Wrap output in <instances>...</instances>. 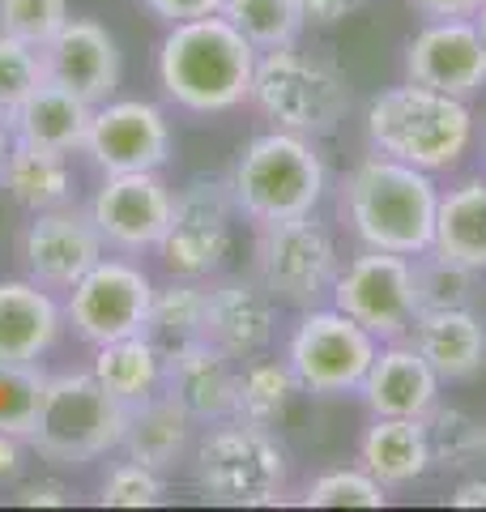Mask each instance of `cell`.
I'll return each instance as SVG.
<instances>
[{
  "mask_svg": "<svg viewBox=\"0 0 486 512\" xmlns=\"http://www.w3.org/2000/svg\"><path fill=\"white\" fill-rule=\"evenodd\" d=\"M171 120L158 103L145 99H107L94 107L86 150L103 175L124 171H162L171 163Z\"/></svg>",
  "mask_w": 486,
  "mask_h": 512,
  "instance_id": "obj_14",
  "label": "cell"
},
{
  "mask_svg": "<svg viewBox=\"0 0 486 512\" xmlns=\"http://www.w3.org/2000/svg\"><path fill=\"white\" fill-rule=\"evenodd\" d=\"M248 103L282 133L320 141L337 133V124L350 116L354 90L350 77L333 60L303 52L299 43H286L273 47V52H261Z\"/></svg>",
  "mask_w": 486,
  "mask_h": 512,
  "instance_id": "obj_6",
  "label": "cell"
},
{
  "mask_svg": "<svg viewBox=\"0 0 486 512\" xmlns=\"http://www.w3.org/2000/svg\"><path fill=\"white\" fill-rule=\"evenodd\" d=\"M128 410L133 406L111 397L94 372L47 376L26 444L47 466H90L124 444Z\"/></svg>",
  "mask_w": 486,
  "mask_h": 512,
  "instance_id": "obj_7",
  "label": "cell"
},
{
  "mask_svg": "<svg viewBox=\"0 0 486 512\" xmlns=\"http://www.w3.org/2000/svg\"><path fill=\"white\" fill-rule=\"evenodd\" d=\"M171 210L175 192L158 171L103 175V184L90 201V218L99 227L103 244L120 256L158 252L162 235L171 227Z\"/></svg>",
  "mask_w": 486,
  "mask_h": 512,
  "instance_id": "obj_13",
  "label": "cell"
},
{
  "mask_svg": "<svg viewBox=\"0 0 486 512\" xmlns=\"http://www.w3.org/2000/svg\"><path fill=\"white\" fill-rule=\"evenodd\" d=\"M201 312H205V282L171 278V286H162V291L154 286V308H150L145 333L167 355V350H180L201 338Z\"/></svg>",
  "mask_w": 486,
  "mask_h": 512,
  "instance_id": "obj_32",
  "label": "cell"
},
{
  "mask_svg": "<svg viewBox=\"0 0 486 512\" xmlns=\"http://www.w3.org/2000/svg\"><path fill=\"white\" fill-rule=\"evenodd\" d=\"M405 82L431 86L452 99H478L486 90V39L474 18L423 22L405 43Z\"/></svg>",
  "mask_w": 486,
  "mask_h": 512,
  "instance_id": "obj_16",
  "label": "cell"
},
{
  "mask_svg": "<svg viewBox=\"0 0 486 512\" xmlns=\"http://www.w3.org/2000/svg\"><path fill=\"white\" fill-rule=\"evenodd\" d=\"M342 248L329 222L316 214L256 227L252 244V278L278 308H320L333 299L337 274H342Z\"/></svg>",
  "mask_w": 486,
  "mask_h": 512,
  "instance_id": "obj_8",
  "label": "cell"
},
{
  "mask_svg": "<svg viewBox=\"0 0 486 512\" xmlns=\"http://www.w3.org/2000/svg\"><path fill=\"white\" fill-rule=\"evenodd\" d=\"M107 256V244L90 218V205H52V210L30 214L22 235V265L26 278L47 286V291H69V286L90 274Z\"/></svg>",
  "mask_w": 486,
  "mask_h": 512,
  "instance_id": "obj_15",
  "label": "cell"
},
{
  "mask_svg": "<svg viewBox=\"0 0 486 512\" xmlns=\"http://www.w3.org/2000/svg\"><path fill=\"white\" fill-rule=\"evenodd\" d=\"M162 495H167V483H162V474L141 466V461H120V466H111L103 487H99V500L107 508H154L162 504Z\"/></svg>",
  "mask_w": 486,
  "mask_h": 512,
  "instance_id": "obj_37",
  "label": "cell"
},
{
  "mask_svg": "<svg viewBox=\"0 0 486 512\" xmlns=\"http://www.w3.org/2000/svg\"><path fill=\"white\" fill-rule=\"evenodd\" d=\"M162 393L175 397L201 427L231 419L239 410V359L209 346L205 338L188 342L180 350H167Z\"/></svg>",
  "mask_w": 486,
  "mask_h": 512,
  "instance_id": "obj_20",
  "label": "cell"
},
{
  "mask_svg": "<svg viewBox=\"0 0 486 512\" xmlns=\"http://www.w3.org/2000/svg\"><path fill=\"white\" fill-rule=\"evenodd\" d=\"M410 342L444 384H474L486 372V320L478 308L418 312Z\"/></svg>",
  "mask_w": 486,
  "mask_h": 512,
  "instance_id": "obj_21",
  "label": "cell"
},
{
  "mask_svg": "<svg viewBox=\"0 0 486 512\" xmlns=\"http://www.w3.org/2000/svg\"><path fill=\"white\" fill-rule=\"evenodd\" d=\"M380 342L333 303L303 308L286 338V367L295 372L299 389L312 397H346L363 389L371 359Z\"/></svg>",
  "mask_w": 486,
  "mask_h": 512,
  "instance_id": "obj_9",
  "label": "cell"
},
{
  "mask_svg": "<svg viewBox=\"0 0 486 512\" xmlns=\"http://www.w3.org/2000/svg\"><path fill=\"white\" fill-rule=\"evenodd\" d=\"M435 210H440L435 175L376 150L359 158L337 188V214L359 248L401 256L427 252L435 239Z\"/></svg>",
  "mask_w": 486,
  "mask_h": 512,
  "instance_id": "obj_1",
  "label": "cell"
},
{
  "mask_svg": "<svg viewBox=\"0 0 486 512\" xmlns=\"http://www.w3.org/2000/svg\"><path fill=\"white\" fill-rule=\"evenodd\" d=\"M423 22H444V18H474L486 0H410Z\"/></svg>",
  "mask_w": 486,
  "mask_h": 512,
  "instance_id": "obj_39",
  "label": "cell"
},
{
  "mask_svg": "<svg viewBox=\"0 0 486 512\" xmlns=\"http://www.w3.org/2000/svg\"><path fill=\"white\" fill-rule=\"evenodd\" d=\"M69 18V0H0V35H13L30 47H47Z\"/></svg>",
  "mask_w": 486,
  "mask_h": 512,
  "instance_id": "obj_36",
  "label": "cell"
},
{
  "mask_svg": "<svg viewBox=\"0 0 486 512\" xmlns=\"http://www.w3.org/2000/svg\"><path fill=\"white\" fill-rule=\"evenodd\" d=\"M431 248L486 274V175L457 180L448 192L440 188Z\"/></svg>",
  "mask_w": 486,
  "mask_h": 512,
  "instance_id": "obj_26",
  "label": "cell"
},
{
  "mask_svg": "<svg viewBox=\"0 0 486 512\" xmlns=\"http://www.w3.org/2000/svg\"><path fill=\"white\" fill-rule=\"evenodd\" d=\"M192 478L209 504L265 508L278 504L290 483V453L278 431L252 419H218L192 448Z\"/></svg>",
  "mask_w": 486,
  "mask_h": 512,
  "instance_id": "obj_5",
  "label": "cell"
},
{
  "mask_svg": "<svg viewBox=\"0 0 486 512\" xmlns=\"http://www.w3.org/2000/svg\"><path fill=\"white\" fill-rule=\"evenodd\" d=\"M444 380L435 376V367L423 359L410 338L401 342H380V355L371 359L363 376V406L376 419H427L440 406Z\"/></svg>",
  "mask_w": 486,
  "mask_h": 512,
  "instance_id": "obj_19",
  "label": "cell"
},
{
  "mask_svg": "<svg viewBox=\"0 0 486 512\" xmlns=\"http://www.w3.org/2000/svg\"><path fill=\"white\" fill-rule=\"evenodd\" d=\"M261 52L222 18H192L167 26L158 43V86L188 116H222L248 103Z\"/></svg>",
  "mask_w": 486,
  "mask_h": 512,
  "instance_id": "obj_2",
  "label": "cell"
},
{
  "mask_svg": "<svg viewBox=\"0 0 486 512\" xmlns=\"http://www.w3.org/2000/svg\"><path fill=\"white\" fill-rule=\"evenodd\" d=\"M303 389L295 372L282 363H273L265 355H256L248 363H239V419H252V423H265V427H278L282 414L290 410Z\"/></svg>",
  "mask_w": 486,
  "mask_h": 512,
  "instance_id": "obj_30",
  "label": "cell"
},
{
  "mask_svg": "<svg viewBox=\"0 0 486 512\" xmlns=\"http://www.w3.org/2000/svg\"><path fill=\"white\" fill-rule=\"evenodd\" d=\"M145 9L154 13L158 22H192V18H209V13H218L222 9V0H141Z\"/></svg>",
  "mask_w": 486,
  "mask_h": 512,
  "instance_id": "obj_38",
  "label": "cell"
},
{
  "mask_svg": "<svg viewBox=\"0 0 486 512\" xmlns=\"http://www.w3.org/2000/svg\"><path fill=\"white\" fill-rule=\"evenodd\" d=\"M299 5H303L307 26H337V22H346L363 0H299Z\"/></svg>",
  "mask_w": 486,
  "mask_h": 512,
  "instance_id": "obj_40",
  "label": "cell"
},
{
  "mask_svg": "<svg viewBox=\"0 0 486 512\" xmlns=\"http://www.w3.org/2000/svg\"><path fill=\"white\" fill-rule=\"evenodd\" d=\"M482 274L444 252H418L414 256V295L418 312H448V308H478L482 299Z\"/></svg>",
  "mask_w": 486,
  "mask_h": 512,
  "instance_id": "obj_29",
  "label": "cell"
},
{
  "mask_svg": "<svg viewBox=\"0 0 486 512\" xmlns=\"http://www.w3.org/2000/svg\"><path fill=\"white\" fill-rule=\"evenodd\" d=\"M64 329V308L30 278L0 282V363H39Z\"/></svg>",
  "mask_w": 486,
  "mask_h": 512,
  "instance_id": "obj_22",
  "label": "cell"
},
{
  "mask_svg": "<svg viewBox=\"0 0 486 512\" xmlns=\"http://www.w3.org/2000/svg\"><path fill=\"white\" fill-rule=\"evenodd\" d=\"M90 120H94V107L86 99H77V94L64 90L60 82H43L9 116V128H13V141H26V146L69 158V154L86 150Z\"/></svg>",
  "mask_w": 486,
  "mask_h": 512,
  "instance_id": "obj_24",
  "label": "cell"
},
{
  "mask_svg": "<svg viewBox=\"0 0 486 512\" xmlns=\"http://www.w3.org/2000/svg\"><path fill=\"white\" fill-rule=\"evenodd\" d=\"M452 508H486V478H465L457 483V491L448 495Z\"/></svg>",
  "mask_w": 486,
  "mask_h": 512,
  "instance_id": "obj_42",
  "label": "cell"
},
{
  "mask_svg": "<svg viewBox=\"0 0 486 512\" xmlns=\"http://www.w3.org/2000/svg\"><path fill=\"white\" fill-rule=\"evenodd\" d=\"M333 308H342L371 333L376 342H401L410 338L418 320V295H414V256L359 248L337 274Z\"/></svg>",
  "mask_w": 486,
  "mask_h": 512,
  "instance_id": "obj_12",
  "label": "cell"
},
{
  "mask_svg": "<svg viewBox=\"0 0 486 512\" xmlns=\"http://www.w3.org/2000/svg\"><path fill=\"white\" fill-rule=\"evenodd\" d=\"M474 26H478V35H482V39H486V5H482V9H478V13H474Z\"/></svg>",
  "mask_w": 486,
  "mask_h": 512,
  "instance_id": "obj_44",
  "label": "cell"
},
{
  "mask_svg": "<svg viewBox=\"0 0 486 512\" xmlns=\"http://www.w3.org/2000/svg\"><path fill=\"white\" fill-rule=\"evenodd\" d=\"M226 180H231L239 218H248L252 227H273V222L307 218L320 210L329 192V163L312 137L269 128L243 141Z\"/></svg>",
  "mask_w": 486,
  "mask_h": 512,
  "instance_id": "obj_4",
  "label": "cell"
},
{
  "mask_svg": "<svg viewBox=\"0 0 486 512\" xmlns=\"http://www.w3.org/2000/svg\"><path fill=\"white\" fill-rule=\"evenodd\" d=\"M367 146L418 171L444 175L461 167L474 146V111L465 99L431 86L397 82L367 103Z\"/></svg>",
  "mask_w": 486,
  "mask_h": 512,
  "instance_id": "obj_3",
  "label": "cell"
},
{
  "mask_svg": "<svg viewBox=\"0 0 486 512\" xmlns=\"http://www.w3.org/2000/svg\"><path fill=\"white\" fill-rule=\"evenodd\" d=\"M9 146H13V128H9V116L0 111V158L9 154Z\"/></svg>",
  "mask_w": 486,
  "mask_h": 512,
  "instance_id": "obj_43",
  "label": "cell"
},
{
  "mask_svg": "<svg viewBox=\"0 0 486 512\" xmlns=\"http://www.w3.org/2000/svg\"><path fill=\"white\" fill-rule=\"evenodd\" d=\"M218 13L256 47V52H273V47L299 43L303 30H307L299 0H222Z\"/></svg>",
  "mask_w": 486,
  "mask_h": 512,
  "instance_id": "obj_31",
  "label": "cell"
},
{
  "mask_svg": "<svg viewBox=\"0 0 486 512\" xmlns=\"http://www.w3.org/2000/svg\"><path fill=\"white\" fill-rule=\"evenodd\" d=\"M427 440H431V470H474L486 461V427L474 414L457 406H435L427 414Z\"/></svg>",
  "mask_w": 486,
  "mask_h": 512,
  "instance_id": "obj_33",
  "label": "cell"
},
{
  "mask_svg": "<svg viewBox=\"0 0 486 512\" xmlns=\"http://www.w3.org/2000/svg\"><path fill=\"white\" fill-rule=\"evenodd\" d=\"M273 333H278V303L261 291L256 278H218L205 286L201 338L209 346L248 363L265 355Z\"/></svg>",
  "mask_w": 486,
  "mask_h": 512,
  "instance_id": "obj_18",
  "label": "cell"
},
{
  "mask_svg": "<svg viewBox=\"0 0 486 512\" xmlns=\"http://www.w3.org/2000/svg\"><path fill=\"white\" fill-rule=\"evenodd\" d=\"M197 419L175 402L167 393H154L145 397L141 406L128 410V431H124V453L150 466L158 474H167L175 466H184L197 448Z\"/></svg>",
  "mask_w": 486,
  "mask_h": 512,
  "instance_id": "obj_23",
  "label": "cell"
},
{
  "mask_svg": "<svg viewBox=\"0 0 486 512\" xmlns=\"http://www.w3.org/2000/svg\"><path fill=\"white\" fill-rule=\"evenodd\" d=\"M359 466L380 478L388 491L414 487L418 478L431 474V440L423 419H376L359 440Z\"/></svg>",
  "mask_w": 486,
  "mask_h": 512,
  "instance_id": "obj_25",
  "label": "cell"
},
{
  "mask_svg": "<svg viewBox=\"0 0 486 512\" xmlns=\"http://www.w3.org/2000/svg\"><path fill=\"white\" fill-rule=\"evenodd\" d=\"M388 487L363 466H337L312 478L303 491V508H384Z\"/></svg>",
  "mask_w": 486,
  "mask_h": 512,
  "instance_id": "obj_34",
  "label": "cell"
},
{
  "mask_svg": "<svg viewBox=\"0 0 486 512\" xmlns=\"http://www.w3.org/2000/svg\"><path fill=\"white\" fill-rule=\"evenodd\" d=\"M0 184H5L9 197L30 214L73 201V180H69L64 154L26 146V141H13L9 154L0 158Z\"/></svg>",
  "mask_w": 486,
  "mask_h": 512,
  "instance_id": "obj_28",
  "label": "cell"
},
{
  "mask_svg": "<svg viewBox=\"0 0 486 512\" xmlns=\"http://www.w3.org/2000/svg\"><path fill=\"white\" fill-rule=\"evenodd\" d=\"M235 197H231V180H209L197 175L175 192V210H171V227L162 235L158 256L167 265L171 278H192V282H209L218 278L226 261H231V244H235Z\"/></svg>",
  "mask_w": 486,
  "mask_h": 512,
  "instance_id": "obj_10",
  "label": "cell"
},
{
  "mask_svg": "<svg viewBox=\"0 0 486 512\" xmlns=\"http://www.w3.org/2000/svg\"><path fill=\"white\" fill-rule=\"evenodd\" d=\"M154 308L150 274L128 256H103L90 274H81L64 299V325L86 346H107L120 338L145 333Z\"/></svg>",
  "mask_w": 486,
  "mask_h": 512,
  "instance_id": "obj_11",
  "label": "cell"
},
{
  "mask_svg": "<svg viewBox=\"0 0 486 512\" xmlns=\"http://www.w3.org/2000/svg\"><path fill=\"white\" fill-rule=\"evenodd\" d=\"M162 367H167L162 346L150 338V333H133V338L99 346L90 372L111 397H120L124 406H141L145 397L162 393Z\"/></svg>",
  "mask_w": 486,
  "mask_h": 512,
  "instance_id": "obj_27",
  "label": "cell"
},
{
  "mask_svg": "<svg viewBox=\"0 0 486 512\" xmlns=\"http://www.w3.org/2000/svg\"><path fill=\"white\" fill-rule=\"evenodd\" d=\"M43 82H47L43 47H30L13 35H0V111L13 116Z\"/></svg>",
  "mask_w": 486,
  "mask_h": 512,
  "instance_id": "obj_35",
  "label": "cell"
},
{
  "mask_svg": "<svg viewBox=\"0 0 486 512\" xmlns=\"http://www.w3.org/2000/svg\"><path fill=\"white\" fill-rule=\"evenodd\" d=\"M43 69H47V82H60L77 99L99 107L107 99H116L120 77H124V56L116 35L103 22L69 18L60 26V35L43 47Z\"/></svg>",
  "mask_w": 486,
  "mask_h": 512,
  "instance_id": "obj_17",
  "label": "cell"
},
{
  "mask_svg": "<svg viewBox=\"0 0 486 512\" xmlns=\"http://www.w3.org/2000/svg\"><path fill=\"white\" fill-rule=\"evenodd\" d=\"M22 474V448H18V436L0 431V483H13Z\"/></svg>",
  "mask_w": 486,
  "mask_h": 512,
  "instance_id": "obj_41",
  "label": "cell"
},
{
  "mask_svg": "<svg viewBox=\"0 0 486 512\" xmlns=\"http://www.w3.org/2000/svg\"><path fill=\"white\" fill-rule=\"evenodd\" d=\"M482 427H486V423H482Z\"/></svg>",
  "mask_w": 486,
  "mask_h": 512,
  "instance_id": "obj_45",
  "label": "cell"
}]
</instances>
